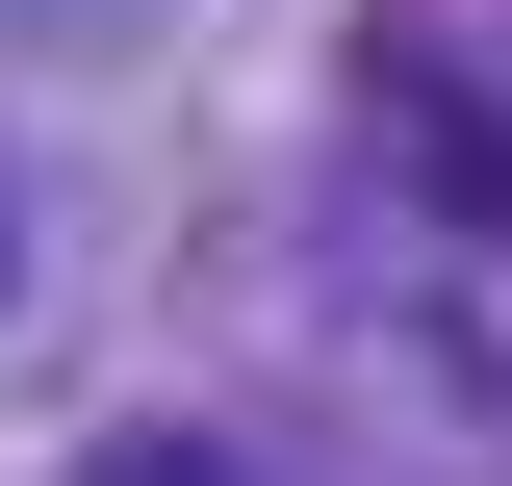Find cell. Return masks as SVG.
<instances>
[{"label": "cell", "instance_id": "obj_1", "mask_svg": "<svg viewBox=\"0 0 512 486\" xmlns=\"http://www.w3.org/2000/svg\"><path fill=\"white\" fill-rule=\"evenodd\" d=\"M77 486H231V461H205V435H103Z\"/></svg>", "mask_w": 512, "mask_h": 486}]
</instances>
